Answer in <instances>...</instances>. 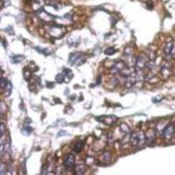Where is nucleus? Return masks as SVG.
<instances>
[{
  "instance_id": "9",
  "label": "nucleus",
  "mask_w": 175,
  "mask_h": 175,
  "mask_svg": "<svg viewBox=\"0 0 175 175\" xmlns=\"http://www.w3.org/2000/svg\"><path fill=\"white\" fill-rule=\"evenodd\" d=\"M38 15H39V19H42L43 22H51V21L54 19V17H52V15L48 14V13H47L46 11H43V10L38 11Z\"/></svg>"
},
{
  "instance_id": "15",
  "label": "nucleus",
  "mask_w": 175,
  "mask_h": 175,
  "mask_svg": "<svg viewBox=\"0 0 175 175\" xmlns=\"http://www.w3.org/2000/svg\"><path fill=\"white\" fill-rule=\"evenodd\" d=\"M120 131L122 132V134H129L130 132L129 126H126V123H121L120 124Z\"/></svg>"
},
{
  "instance_id": "6",
  "label": "nucleus",
  "mask_w": 175,
  "mask_h": 175,
  "mask_svg": "<svg viewBox=\"0 0 175 175\" xmlns=\"http://www.w3.org/2000/svg\"><path fill=\"white\" fill-rule=\"evenodd\" d=\"M64 167L67 169V170H72L74 167H76V158H75V155L72 153H69L68 156L66 157V159L64 161Z\"/></svg>"
},
{
  "instance_id": "26",
  "label": "nucleus",
  "mask_w": 175,
  "mask_h": 175,
  "mask_svg": "<svg viewBox=\"0 0 175 175\" xmlns=\"http://www.w3.org/2000/svg\"><path fill=\"white\" fill-rule=\"evenodd\" d=\"M171 56L175 60V44H174V48H173V50H172V52H171Z\"/></svg>"
},
{
  "instance_id": "5",
  "label": "nucleus",
  "mask_w": 175,
  "mask_h": 175,
  "mask_svg": "<svg viewBox=\"0 0 175 175\" xmlns=\"http://www.w3.org/2000/svg\"><path fill=\"white\" fill-rule=\"evenodd\" d=\"M175 133V126L174 124H167L164 126L163 131H162V136L165 138V140H170L171 137H173Z\"/></svg>"
},
{
  "instance_id": "3",
  "label": "nucleus",
  "mask_w": 175,
  "mask_h": 175,
  "mask_svg": "<svg viewBox=\"0 0 175 175\" xmlns=\"http://www.w3.org/2000/svg\"><path fill=\"white\" fill-rule=\"evenodd\" d=\"M149 62V57L145 54L138 55L136 58V63H135V70H143L147 67V64Z\"/></svg>"
},
{
  "instance_id": "20",
  "label": "nucleus",
  "mask_w": 175,
  "mask_h": 175,
  "mask_svg": "<svg viewBox=\"0 0 175 175\" xmlns=\"http://www.w3.org/2000/svg\"><path fill=\"white\" fill-rule=\"evenodd\" d=\"M116 53V50L114 49V48H109V49H107L106 51H105V54L106 55H112V54Z\"/></svg>"
},
{
  "instance_id": "1",
  "label": "nucleus",
  "mask_w": 175,
  "mask_h": 175,
  "mask_svg": "<svg viewBox=\"0 0 175 175\" xmlns=\"http://www.w3.org/2000/svg\"><path fill=\"white\" fill-rule=\"evenodd\" d=\"M130 143L133 147H138L141 148L144 146L146 143V135L143 131H137V132H133L131 134V138H130Z\"/></svg>"
},
{
  "instance_id": "21",
  "label": "nucleus",
  "mask_w": 175,
  "mask_h": 175,
  "mask_svg": "<svg viewBox=\"0 0 175 175\" xmlns=\"http://www.w3.org/2000/svg\"><path fill=\"white\" fill-rule=\"evenodd\" d=\"M22 60H24L23 56H14L12 57V63H19Z\"/></svg>"
},
{
  "instance_id": "22",
  "label": "nucleus",
  "mask_w": 175,
  "mask_h": 175,
  "mask_svg": "<svg viewBox=\"0 0 175 175\" xmlns=\"http://www.w3.org/2000/svg\"><path fill=\"white\" fill-rule=\"evenodd\" d=\"M31 128H29V126H24V129L22 130V132H23L24 134H26V135H28L29 133H31Z\"/></svg>"
},
{
  "instance_id": "7",
  "label": "nucleus",
  "mask_w": 175,
  "mask_h": 175,
  "mask_svg": "<svg viewBox=\"0 0 175 175\" xmlns=\"http://www.w3.org/2000/svg\"><path fill=\"white\" fill-rule=\"evenodd\" d=\"M83 55L81 53H74L72 54V56L69 57V63L70 65H75V66H78L81 63H83Z\"/></svg>"
},
{
  "instance_id": "11",
  "label": "nucleus",
  "mask_w": 175,
  "mask_h": 175,
  "mask_svg": "<svg viewBox=\"0 0 175 175\" xmlns=\"http://www.w3.org/2000/svg\"><path fill=\"white\" fill-rule=\"evenodd\" d=\"M174 42L173 41H167V44H165V48H164V54L165 55H171V52L173 48H174Z\"/></svg>"
},
{
  "instance_id": "24",
  "label": "nucleus",
  "mask_w": 175,
  "mask_h": 175,
  "mask_svg": "<svg viewBox=\"0 0 175 175\" xmlns=\"http://www.w3.org/2000/svg\"><path fill=\"white\" fill-rule=\"evenodd\" d=\"M6 173H7V169L4 170V163L2 162V163H1V174L3 175V174H6Z\"/></svg>"
},
{
  "instance_id": "14",
  "label": "nucleus",
  "mask_w": 175,
  "mask_h": 175,
  "mask_svg": "<svg viewBox=\"0 0 175 175\" xmlns=\"http://www.w3.org/2000/svg\"><path fill=\"white\" fill-rule=\"evenodd\" d=\"M110 152H108V151H106V152H104L103 155H102V161L103 162H105V163H108L109 162V160H110Z\"/></svg>"
},
{
  "instance_id": "12",
  "label": "nucleus",
  "mask_w": 175,
  "mask_h": 175,
  "mask_svg": "<svg viewBox=\"0 0 175 175\" xmlns=\"http://www.w3.org/2000/svg\"><path fill=\"white\" fill-rule=\"evenodd\" d=\"M75 170H76V174H83L84 171H85L84 163H82V162H80V163H77L76 167H75Z\"/></svg>"
},
{
  "instance_id": "16",
  "label": "nucleus",
  "mask_w": 175,
  "mask_h": 175,
  "mask_svg": "<svg viewBox=\"0 0 175 175\" xmlns=\"http://www.w3.org/2000/svg\"><path fill=\"white\" fill-rule=\"evenodd\" d=\"M63 74H64V76H65V79H66V77H67V80H66V82H68V81H70V80H72V72H70L69 69H65Z\"/></svg>"
},
{
  "instance_id": "19",
  "label": "nucleus",
  "mask_w": 175,
  "mask_h": 175,
  "mask_svg": "<svg viewBox=\"0 0 175 175\" xmlns=\"http://www.w3.org/2000/svg\"><path fill=\"white\" fill-rule=\"evenodd\" d=\"M56 81H57V83H62L63 81H65L64 74H60V75H57V76H56Z\"/></svg>"
},
{
  "instance_id": "18",
  "label": "nucleus",
  "mask_w": 175,
  "mask_h": 175,
  "mask_svg": "<svg viewBox=\"0 0 175 175\" xmlns=\"http://www.w3.org/2000/svg\"><path fill=\"white\" fill-rule=\"evenodd\" d=\"M11 90H12V83L11 82H8L7 87H6V91H4V95L9 96L11 94Z\"/></svg>"
},
{
  "instance_id": "4",
  "label": "nucleus",
  "mask_w": 175,
  "mask_h": 175,
  "mask_svg": "<svg viewBox=\"0 0 175 175\" xmlns=\"http://www.w3.org/2000/svg\"><path fill=\"white\" fill-rule=\"evenodd\" d=\"M126 63L122 61H118L116 62V63H114V65L111 66V67H109V72L110 74H114V75H118V74H120V72L123 70V69L126 68Z\"/></svg>"
},
{
  "instance_id": "25",
  "label": "nucleus",
  "mask_w": 175,
  "mask_h": 175,
  "mask_svg": "<svg viewBox=\"0 0 175 175\" xmlns=\"http://www.w3.org/2000/svg\"><path fill=\"white\" fill-rule=\"evenodd\" d=\"M3 134H4V124L1 123V138H3Z\"/></svg>"
},
{
  "instance_id": "13",
  "label": "nucleus",
  "mask_w": 175,
  "mask_h": 175,
  "mask_svg": "<svg viewBox=\"0 0 175 175\" xmlns=\"http://www.w3.org/2000/svg\"><path fill=\"white\" fill-rule=\"evenodd\" d=\"M82 148H83V142L82 141H78L75 144V146H74V151L75 152H81V150H82Z\"/></svg>"
},
{
  "instance_id": "23",
  "label": "nucleus",
  "mask_w": 175,
  "mask_h": 175,
  "mask_svg": "<svg viewBox=\"0 0 175 175\" xmlns=\"http://www.w3.org/2000/svg\"><path fill=\"white\" fill-rule=\"evenodd\" d=\"M6 84H8V82H7V80L4 79L3 77H1V90H3L4 88L7 87Z\"/></svg>"
},
{
  "instance_id": "8",
  "label": "nucleus",
  "mask_w": 175,
  "mask_h": 175,
  "mask_svg": "<svg viewBox=\"0 0 175 175\" xmlns=\"http://www.w3.org/2000/svg\"><path fill=\"white\" fill-rule=\"evenodd\" d=\"M171 66L167 64V62H164L162 66H161V69H160V72H161V75L162 77L164 78H167V77H170V74H171Z\"/></svg>"
},
{
  "instance_id": "10",
  "label": "nucleus",
  "mask_w": 175,
  "mask_h": 175,
  "mask_svg": "<svg viewBox=\"0 0 175 175\" xmlns=\"http://www.w3.org/2000/svg\"><path fill=\"white\" fill-rule=\"evenodd\" d=\"M145 135H146V142H147L148 144H150L151 141L155 140V131L152 129H149L148 131L145 133Z\"/></svg>"
},
{
  "instance_id": "17",
  "label": "nucleus",
  "mask_w": 175,
  "mask_h": 175,
  "mask_svg": "<svg viewBox=\"0 0 175 175\" xmlns=\"http://www.w3.org/2000/svg\"><path fill=\"white\" fill-rule=\"evenodd\" d=\"M84 163L88 164V165H91V164L94 163V158L92 156H87L85 159H84Z\"/></svg>"
},
{
  "instance_id": "2",
  "label": "nucleus",
  "mask_w": 175,
  "mask_h": 175,
  "mask_svg": "<svg viewBox=\"0 0 175 175\" xmlns=\"http://www.w3.org/2000/svg\"><path fill=\"white\" fill-rule=\"evenodd\" d=\"M47 31H48V34L51 37H53V38H61V37H63V35L65 33V28L62 26H58V25H50L47 28Z\"/></svg>"
}]
</instances>
